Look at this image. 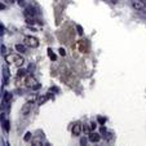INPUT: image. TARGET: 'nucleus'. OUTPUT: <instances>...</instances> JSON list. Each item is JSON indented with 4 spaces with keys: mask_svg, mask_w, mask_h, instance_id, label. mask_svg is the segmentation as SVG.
Instances as JSON below:
<instances>
[{
    "mask_svg": "<svg viewBox=\"0 0 146 146\" xmlns=\"http://www.w3.org/2000/svg\"><path fill=\"white\" fill-rule=\"evenodd\" d=\"M78 48H79L80 52L83 53H87L89 50V44L87 40H80L79 43H78Z\"/></svg>",
    "mask_w": 146,
    "mask_h": 146,
    "instance_id": "39448f33",
    "label": "nucleus"
},
{
    "mask_svg": "<svg viewBox=\"0 0 146 146\" xmlns=\"http://www.w3.org/2000/svg\"><path fill=\"white\" fill-rule=\"evenodd\" d=\"M48 54H49V57H50V60H56V56L52 53V49H48Z\"/></svg>",
    "mask_w": 146,
    "mask_h": 146,
    "instance_id": "f3484780",
    "label": "nucleus"
},
{
    "mask_svg": "<svg viewBox=\"0 0 146 146\" xmlns=\"http://www.w3.org/2000/svg\"><path fill=\"white\" fill-rule=\"evenodd\" d=\"M83 132L86 133V135H89V133L92 132L91 125H88V124H84V125H83Z\"/></svg>",
    "mask_w": 146,
    "mask_h": 146,
    "instance_id": "ddd939ff",
    "label": "nucleus"
},
{
    "mask_svg": "<svg viewBox=\"0 0 146 146\" xmlns=\"http://www.w3.org/2000/svg\"><path fill=\"white\" fill-rule=\"evenodd\" d=\"M16 50L19 53H25L26 52V45L25 44H16Z\"/></svg>",
    "mask_w": 146,
    "mask_h": 146,
    "instance_id": "9d476101",
    "label": "nucleus"
},
{
    "mask_svg": "<svg viewBox=\"0 0 146 146\" xmlns=\"http://www.w3.org/2000/svg\"><path fill=\"white\" fill-rule=\"evenodd\" d=\"M25 84H26V87H29V88H35V89H38L39 87H40L38 84V80H36L33 75H27V76H26Z\"/></svg>",
    "mask_w": 146,
    "mask_h": 146,
    "instance_id": "f03ea898",
    "label": "nucleus"
},
{
    "mask_svg": "<svg viewBox=\"0 0 146 146\" xmlns=\"http://www.w3.org/2000/svg\"><path fill=\"white\" fill-rule=\"evenodd\" d=\"M25 44L27 47H31V48H36L39 47V40L34 36H26L25 38Z\"/></svg>",
    "mask_w": 146,
    "mask_h": 146,
    "instance_id": "7ed1b4c3",
    "label": "nucleus"
},
{
    "mask_svg": "<svg viewBox=\"0 0 146 146\" xmlns=\"http://www.w3.org/2000/svg\"><path fill=\"white\" fill-rule=\"evenodd\" d=\"M80 143H82V145H86V143H87V138H82V140H80Z\"/></svg>",
    "mask_w": 146,
    "mask_h": 146,
    "instance_id": "412c9836",
    "label": "nucleus"
},
{
    "mask_svg": "<svg viewBox=\"0 0 146 146\" xmlns=\"http://www.w3.org/2000/svg\"><path fill=\"white\" fill-rule=\"evenodd\" d=\"M89 125H91L92 131H93V129H96V127H97V123H96V121H92V123L89 124Z\"/></svg>",
    "mask_w": 146,
    "mask_h": 146,
    "instance_id": "a211bd4d",
    "label": "nucleus"
},
{
    "mask_svg": "<svg viewBox=\"0 0 146 146\" xmlns=\"http://www.w3.org/2000/svg\"><path fill=\"white\" fill-rule=\"evenodd\" d=\"M26 75V71L25 70H18V72H17V76L21 78V76H25Z\"/></svg>",
    "mask_w": 146,
    "mask_h": 146,
    "instance_id": "dca6fc26",
    "label": "nucleus"
},
{
    "mask_svg": "<svg viewBox=\"0 0 146 146\" xmlns=\"http://www.w3.org/2000/svg\"><path fill=\"white\" fill-rule=\"evenodd\" d=\"M71 132H72L74 136H80V133L83 132V125L80 123H75L74 125H72Z\"/></svg>",
    "mask_w": 146,
    "mask_h": 146,
    "instance_id": "0eeeda50",
    "label": "nucleus"
},
{
    "mask_svg": "<svg viewBox=\"0 0 146 146\" xmlns=\"http://www.w3.org/2000/svg\"><path fill=\"white\" fill-rule=\"evenodd\" d=\"M5 60L8 61L9 64H12V62H13L17 67H21L23 64H25V60L22 58V56H18V54H8L5 57Z\"/></svg>",
    "mask_w": 146,
    "mask_h": 146,
    "instance_id": "f257e3e1",
    "label": "nucleus"
},
{
    "mask_svg": "<svg viewBox=\"0 0 146 146\" xmlns=\"http://www.w3.org/2000/svg\"><path fill=\"white\" fill-rule=\"evenodd\" d=\"M60 54L61 56H65V54H66V52H65L64 48H60Z\"/></svg>",
    "mask_w": 146,
    "mask_h": 146,
    "instance_id": "6ab92c4d",
    "label": "nucleus"
},
{
    "mask_svg": "<svg viewBox=\"0 0 146 146\" xmlns=\"http://www.w3.org/2000/svg\"><path fill=\"white\" fill-rule=\"evenodd\" d=\"M0 8H1V9H4V8H5V7H4L3 4H0Z\"/></svg>",
    "mask_w": 146,
    "mask_h": 146,
    "instance_id": "b1692460",
    "label": "nucleus"
},
{
    "mask_svg": "<svg viewBox=\"0 0 146 146\" xmlns=\"http://www.w3.org/2000/svg\"><path fill=\"white\" fill-rule=\"evenodd\" d=\"M142 1H145V0H142Z\"/></svg>",
    "mask_w": 146,
    "mask_h": 146,
    "instance_id": "393cba45",
    "label": "nucleus"
},
{
    "mask_svg": "<svg viewBox=\"0 0 146 146\" xmlns=\"http://www.w3.org/2000/svg\"><path fill=\"white\" fill-rule=\"evenodd\" d=\"M98 121H100V123H101V124H104V123H105V119H104V118H101V116H100V118H98Z\"/></svg>",
    "mask_w": 146,
    "mask_h": 146,
    "instance_id": "4be33fe9",
    "label": "nucleus"
},
{
    "mask_svg": "<svg viewBox=\"0 0 146 146\" xmlns=\"http://www.w3.org/2000/svg\"><path fill=\"white\" fill-rule=\"evenodd\" d=\"M132 7L136 11H142V9H145V3L142 0H132Z\"/></svg>",
    "mask_w": 146,
    "mask_h": 146,
    "instance_id": "423d86ee",
    "label": "nucleus"
},
{
    "mask_svg": "<svg viewBox=\"0 0 146 146\" xmlns=\"http://www.w3.org/2000/svg\"><path fill=\"white\" fill-rule=\"evenodd\" d=\"M88 138H89L91 142H98V141L101 140V136H100L98 133H96V132H91L88 135Z\"/></svg>",
    "mask_w": 146,
    "mask_h": 146,
    "instance_id": "6e6552de",
    "label": "nucleus"
},
{
    "mask_svg": "<svg viewBox=\"0 0 146 146\" xmlns=\"http://www.w3.org/2000/svg\"><path fill=\"white\" fill-rule=\"evenodd\" d=\"M3 127H4V129H5V132H9V121H8V119H5L3 116Z\"/></svg>",
    "mask_w": 146,
    "mask_h": 146,
    "instance_id": "f8f14e48",
    "label": "nucleus"
},
{
    "mask_svg": "<svg viewBox=\"0 0 146 146\" xmlns=\"http://www.w3.org/2000/svg\"><path fill=\"white\" fill-rule=\"evenodd\" d=\"M48 97H49V96H44V97L41 96L40 98H39L38 104H39V105H43V104H44V102H45V101H47V100H48Z\"/></svg>",
    "mask_w": 146,
    "mask_h": 146,
    "instance_id": "2eb2a0df",
    "label": "nucleus"
},
{
    "mask_svg": "<svg viewBox=\"0 0 146 146\" xmlns=\"http://www.w3.org/2000/svg\"><path fill=\"white\" fill-rule=\"evenodd\" d=\"M31 110H33V102L27 101L25 104V105L22 106V110H21V114H22L23 116H27L29 114L31 113Z\"/></svg>",
    "mask_w": 146,
    "mask_h": 146,
    "instance_id": "20e7f679",
    "label": "nucleus"
},
{
    "mask_svg": "<svg viewBox=\"0 0 146 146\" xmlns=\"http://www.w3.org/2000/svg\"><path fill=\"white\" fill-rule=\"evenodd\" d=\"M3 101L11 102V101H12V93H9V92H7V93L4 94V97H3Z\"/></svg>",
    "mask_w": 146,
    "mask_h": 146,
    "instance_id": "4468645a",
    "label": "nucleus"
},
{
    "mask_svg": "<svg viewBox=\"0 0 146 146\" xmlns=\"http://www.w3.org/2000/svg\"><path fill=\"white\" fill-rule=\"evenodd\" d=\"M30 137H31V133H26V136H25V141H29V140H30Z\"/></svg>",
    "mask_w": 146,
    "mask_h": 146,
    "instance_id": "aec40b11",
    "label": "nucleus"
},
{
    "mask_svg": "<svg viewBox=\"0 0 146 146\" xmlns=\"http://www.w3.org/2000/svg\"><path fill=\"white\" fill-rule=\"evenodd\" d=\"M78 27V31H79V34L80 35H83V31H82V27H80V26H76Z\"/></svg>",
    "mask_w": 146,
    "mask_h": 146,
    "instance_id": "5701e85b",
    "label": "nucleus"
},
{
    "mask_svg": "<svg viewBox=\"0 0 146 146\" xmlns=\"http://www.w3.org/2000/svg\"><path fill=\"white\" fill-rule=\"evenodd\" d=\"M3 75H4V83L8 84V80H9V70H8V67H3Z\"/></svg>",
    "mask_w": 146,
    "mask_h": 146,
    "instance_id": "1a4fd4ad",
    "label": "nucleus"
},
{
    "mask_svg": "<svg viewBox=\"0 0 146 146\" xmlns=\"http://www.w3.org/2000/svg\"><path fill=\"white\" fill-rule=\"evenodd\" d=\"M31 142H33V145H35V146H40V145H43V141H41V138H40V137L33 138V140H31Z\"/></svg>",
    "mask_w": 146,
    "mask_h": 146,
    "instance_id": "9b49d317",
    "label": "nucleus"
}]
</instances>
